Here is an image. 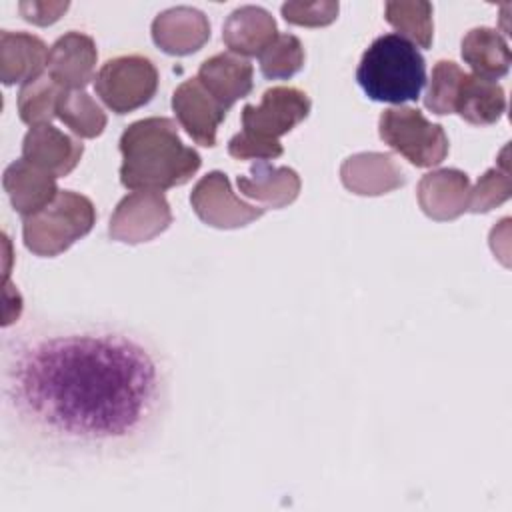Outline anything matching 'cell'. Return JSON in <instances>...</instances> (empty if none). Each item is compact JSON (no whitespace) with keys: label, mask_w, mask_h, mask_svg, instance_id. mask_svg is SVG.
Segmentation results:
<instances>
[{"label":"cell","mask_w":512,"mask_h":512,"mask_svg":"<svg viewBox=\"0 0 512 512\" xmlns=\"http://www.w3.org/2000/svg\"><path fill=\"white\" fill-rule=\"evenodd\" d=\"M150 382V366L138 354L92 338L46 344L36 350L22 378L38 414L90 434H114L134 424Z\"/></svg>","instance_id":"1"},{"label":"cell","mask_w":512,"mask_h":512,"mask_svg":"<svg viewBox=\"0 0 512 512\" xmlns=\"http://www.w3.org/2000/svg\"><path fill=\"white\" fill-rule=\"evenodd\" d=\"M120 180L130 190H166L186 184L200 168V154L180 140L170 118H144L120 136Z\"/></svg>","instance_id":"2"},{"label":"cell","mask_w":512,"mask_h":512,"mask_svg":"<svg viewBox=\"0 0 512 512\" xmlns=\"http://www.w3.org/2000/svg\"><path fill=\"white\" fill-rule=\"evenodd\" d=\"M356 80L376 102H414L426 84V60L400 34H382L362 54Z\"/></svg>","instance_id":"3"},{"label":"cell","mask_w":512,"mask_h":512,"mask_svg":"<svg viewBox=\"0 0 512 512\" xmlns=\"http://www.w3.org/2000/svg\"><path fill=\"white\" fill-rule=\"evenodd\" d=\"M94 222V204L78 192L64 190L46 208L24 218V244L38 256H56L86 236Z\"/></svg>","instance_id":"4"},{"label":"cell","mask_w":512,"mask_h":512,"mask_svg":"<svg viewBox=\"0 0 512 512\" xmlns=\"http://www.w3.org/2000/svg\"><path fill=\"white\" fill-rule=\"evenodd\" d=\"M378 132L384 144L402 154L414 166L430 168L448 156V136L440 124H432L418 108L398 106L382 112Z\"/></svg>","instance_id":"5"},{"label":"cell","mask_w":512,"mask_h":512,"mask_svg":"<svg viewBox=\"0 0 512 512\" xmlns=\"http://www.w3.org/2000/svg\"><path fill=\"white\" fill-rule=\"evenodd\" d=\"M158 88L156 66L144 56H118L102 64L94 80L100 100L116 114L132 112L152 100Z\"/></svg>","instance_id":"6"},{"label":"cell","mask_w":512,"mask_h":512,"mask_svg":"<svg viewBox=\"0 0 512 512\" xmlns=\"http://www.w3.org/2000/svg\"><path fill=\"white\" fill-rule=\"evenodd\" d=\"M170 224L172 212L164 194L158 190H136L118 202L108 234L116 242L140 244L156 238Z\"/></svg>","instance_id":"7"},{"label":"cell","mask_w":512,"mask_h":512,"mask_svg":"<svg viewBox=\"0 0 512 512\" xmlns=\"http://www.w3.org/2000/svg\"><path fill=\"white\" fill-rule=\"evenodd\" d=\"M190 204L204 224L222 230L242 228L258 220L266 210L240 200L232 192L228 176L222 172L202 176L190 194Z\"/></svg>","instance_id":"8"},{"label":"cell","mask_w":512,"mask_h":512,"mask_svg":"<svg viewBox=\"0 0 512 512\" xmlns=\"http://www.w3.org/2000/svg\"><path fill=\"white\" fill-rule=\"evenodd\" d=\"M310 106L312 104L306 92L294 86H274L264 92L262 102L258 106H244V132L278 140L308 116Z\"/></svg>","instance_id":"9"},{"label":"cell","mask_w":512,"mask_h":512,"mask_svg":"<svg viewBox=\"0 0 512 512\" xmlns=\"http://www.w3.org/2000/svg\"><path fill=\"white\" fill-rule=\"evenodd\" d=\"M172 110H174L180 126L188 132V136L194 142L210 148L216 144L218 126L226 118L228 108H224L198 82V78H190L174 90Z\"/></svg>","instance_id":"10"},{"label":"cell","mask_w":512,"mask_h":512,"mask_svg":"<svg viewBox=\"0 0 512 512\" xmlns=\"http://www.w3.org/2000/svg\"><path fill=\"white\" fill-rule=\"evenodd\" d=\"M416 198L432 220H454L468 210L470 180L456 168H440L424 174L416 188Z\"/></svg>","instance_id":"11"},{"label":"cell","mask_w":512,"mask_h":512,"mask_svg":"<svg viewBox=\"0 0 512 512\" xmlns=\"http://www.w3.org/2000/svg\"><path fill=\"white\" fill-rule=\"evenodd\" d=\"M210 38V22L192 6H176L160 12L152 22L154 44L172 56L200 50Z\"/></svg>","instance_id":"12"},{"label":"cell","mask_w":512,"mask_h":512,"mask_svg":"<svg viewBox=\"0 0 512 512\" xmlns=\"http://www.w3.org/2000/svg\"><path fill=\"white\" fill-rule=\"evenodd\" d=\"M96 44L82 32H66L48 52V76L64 90H82L94 76Z\"/></svg>","instance_id":"13"},{"label":"cell","mask_w":512,"mask_h":512,"mask_svg":"<svg viewBox=\"0 0 512 512\" xmlns=\"http://www.w3.org/2000/svg\"><path fill=\"white\" fill-rule=\"evenodd\" d=\"M342 184L360 196L388 194L406 184L402 166L386 152H360L340 166Z\"/></svg>","instance_id":"14"},{"label":"cell","mask_w":512,"mask_h":512,"mask_svg":"<svg viewBox=\"0 0 512 512\" xmlns=\"http://www.w3.org/2000/svg\"><path fill=\"white\" fill-rule=\"evenodd\" d=\"M82 152L84 146L76 138L52 124L30 128L22 142V158L54 178L70 174L78 166Z\"/></svg>","instance_id":"15"},{"label":"cell","mask_w":512,"mask_h":512,"mask_svg":"<svg viewBox=\"0 0 512 512\" xmlns=\"http://www.w3.org/2000/svg\"><path fill=\"white\" fill-rule=\"evenodd\" d=\"M196 78L224 108H230L252 92L254 66L238 54L220 52L200 64Z\"/></svg>","instance_id":"16"},{"label":"cell","mask_w":512,"mask_h":512,"mask_svg":"<svg viewBox=\"0 0 512 512\" xmlns=\"http://www.w3.org/2000/svg\"><path fill=\"white\" fill-rule=\"evenodd\" d=\"M2 184L14 210L24 218L46 208L60 192L52 174L40 170L24 158L12 162L4 170Z\"/></svg>","instance_id":"17"},{"label":"cell","mask_w":512,"mask_h":512,"mask_svg":"<svg viewBox=\"0 0 512 512\" xmlns=\"http://www.w3.org/2000/svg\"><path fill=\"white\" fill-rule=\"evenodd\" d=\"M46 44L26 32H0V78L6 86L32 82L42 76L48 64Z\"/></svg>","instance_id":"18"},{"label":"cell","mask_w":512,"mask_h":512,"mask_svg":"<svg viewBox=\"0 0 512 512\" xmlns=\"http://www.w3.org/2000/svg\"><path fill=\"white\" fill-rule=\"evenodd\" d=\"M278 36L274 16L260 6H240L224 22L222 40L232 54L260 56Z\"/></svg>","instance_id":"19"},{"label":"cell","mask_w":512,"mask_h":512,"mask_svg":"<svg viewBox=\"0 0 512 512\" xmlns=\"http://www.w3.org/2000/svg\"><path fill=\"white\" fill-rule=\"evenodd\" d=\"M238 190L266 208H284L300 194V176L288 166H272L258 160L250 166L248 176H238Z\"/></svg>","instance_id":"20"},{"label":"cell","mask_w":512,"mask_h":512,"mask_svg":"<svg viewBox=\"0 0 512 512\" xmlns=\"http://www.w3.org/2000/svg\"><path fill=\"white\" fill-rule=\"evenodd\" d=\"M504 110L506 96L500 84H496L494 80L480 78L476 74H464L458 86L454 112H458L470 124L488 126L498 122Z\"/></svg>","instance_id":"21"},{"label":"cell","mask_w":512,"mask_h":512,"mask_svg":"<svg viewBox=\"0 0 512 512\" xmlns=\"http://www.w3.org/2000/svg\"><path fill=\"white\" fill-rule=\"evenodd\" d=\"M462 58L476 76L498 80L510 70V48L504 36L494 28H472L462 38Z\"/></svg>","instance_id":"22"},{"label":"cell","mask_w":512,"mask_h":512,"mask_svg":"<svg viewBox=\"0 0 512 512\" xmlns=\"http://www.w3.org/2000/svg\"><path fill=\"white\" fill-rule=\"evenodd\" d=\"M56 116L80 138H96L106 128V114L84 90H64Z\"/></svg>","instance_id":"23"},{"label":"cell","mask_w":512,"mask_h":512,"mask_svg":"<svg viewBox=\"0 0 512 512\" xmlns=\"http://www.w3.org/2000/svg\"><path fill=\"white\" fill-rule=\"evenodd\" d=\"M430 2H386L384 16L386 22L400 32L402 38L418 44L420 48H430L434 38Z\"/></svg>","instance_id":"24"},{"label":"cell","mask_w":512,"mask_h":512,"mask_svg":"<svg viewBox=\"0 0 512 512\" xmlns=\"http://www.w3.org/2000/svg\"><path fill=\"white\" fill-rule=\"evenodd\" d=\"M64 92L50 76H40L24 84L18 92V114L28 126H44L56 118L60 94Z\"/></svg>","instance_id":"25"},{"label":"cell","mask_w":512,"mask_h":512,"mask_svg":"<svg viewBox=\"0 0 512 512\" xmlns=\"http://www.w3.org/2000/svg\"><path fill=\"white\" fill-rule=\"evenodd\" d=\"M258 58L260 70L266 78L284 80L294 76L304 66V48L296 36L278 34Z\"/></svg>","instance_id":"26"},{"label":"cell","mask_w":512,"mask_h":512,"mask_svg":"<svg viewBox=\"0 0 512 512\" xmlns=\"http://www.w3.org/2000/svg\"><path fill=\"white\" fill-rule=\"evenodd\" d=\"M466 72L452 60H440L432 68L430 84L424 96V104L434 114H452L458 94V86Z\"/></svg>","instance_id":"27"},{"label":"cell","mask_w":512,"mask_h":512,"mask_svg":"<svg viewBox=\"0 0 512 512\" xmlns=\"http://www.w3.org/2000/svg\"><path fill=\"white\" fill-rule=\"evenodd\" d=\"M510 176L506 164L502 168H490L486 170L474 188H470V204L468 210L474 214L488 212L500 204H504L510 198Z\"/></svg>","instance_id":"28"},{"label":"cell","mask_w":512,"mask_h":512,"mask_svg":"<svg viewBox=\"0 0 512 512\" xmlns=\"http://www.w3.org/2000/svg\"><path fill=\"white\" fill-rule=\"evenodd\" d=\"M282 16L286 22L296 26H328L338 16V2H286L282 4Z\"/></svg>","instance_id":"29"},{"label":"cell","mask_w":512,"mask_h":512,"mask_svg":"<svg viewBox=\"0 0 512 512\" xmlns=\"http://www.w3.org/2000/svg\"><path fill=\"white\" fill-rule=\"evenodd\" d=\"M284 152L280 140H270V138H262L250 132H238L236 136L230 138L228 142V154L232 158L238 160H270V158H278Z\"/></svg>","instance_id":"30"},{"label":"cell","mask_w":512,"mask_h":512,"mask_svg":"<svg viewBox=\"0 0 512 512\" xmlns=\"http://www.w3.org/2000/svg\"><path fill=\"white\" fill-rule=\"evenodd\" d=\"M68 6V2H20L18 10L24 20L38 26H48L54 24L68 10Z\"/></svg>","instance_id":"31"}]
</instances>
